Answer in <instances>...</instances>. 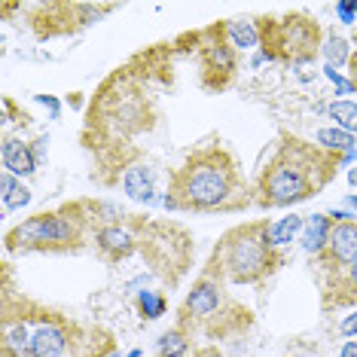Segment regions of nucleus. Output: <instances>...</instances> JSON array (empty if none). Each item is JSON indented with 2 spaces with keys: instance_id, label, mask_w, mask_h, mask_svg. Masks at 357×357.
Segmentation results:
<instances>
[{
  "instance_id": "nucleus-1",
  "label": "nucleus",
  "mask_w": 357,
  "mask_h": 357,
  "mask_svg": "<svg viewBox=\"0 0 357 357\" xmlns=\"http://www.w3.org/2000/svg\"><path fill=\"white\" fill-rule=\"evenodd\" d=\"M165 46L159 43L113 68L89 98L79 141L92 153V181L101 186H119L126 165L144 153L135 141L156 126V86L165 83V70H172V61H165L172 50Z\"/></svg>"
},
{
  "instance_id": "nucleus-2",
  "label": "nucleus",
  "mask_w": 357,
  "mask_h": 357,
  "mask_svg": "<svg viewBox=\"0 0 357 357\" xmlns=\"http://www.w3.org/2000/svg\"><path fill=\"white\" fill-rule=\"evenodd\" d=\"M116 333L46 305L13 284L3 263L0 284V357H116Z\"/></svg>"
},
{
  "instance_id": "nucleus-3",
  "label": "nucleus",
  "mask_w": 357,
  "mask_h": 357,
  "mask_svg": "<svg viewBox=\"0 0 357 357\" xmlns=\"http://www.w3.org/2000/svg\"><path fill=\"white\" fill-rule=\"evenodd\" d=\"M162 208L174 214H241L254 208V183L241 172V159L223 137H208L168 172Z\"/></svg>"
},
{
  "instance_id": "nucleus-4",
  "label": "nucleus",
  "mask_w": 357,
  "mask_h": 357,
  "mask_svg": "<svg viewBox=\"0 0 357 357\" xmlns=\"http://www.w3.org/2000/svg\"><path fill=\"white\" fill-rule=\"evenodd\" d=\"M345 162L296 132H278L254 177V208L278 211L321 196Z\"/></svg>"
},
{
  "instance_id": "nucleus-5",
  "label": "nucleus",
  "mask_w": 357,
  "mask_h": 357,
  "mask_svg": "<svg viewBox=\"0 0 357 357\" xmlns=\"http://www.w3.org/2000/svg\"><path fill=\"white\" fill-rule=\"evenodd\" d=\"M287 266V250H281L272 238L269 217H254L229 226L214 241L208 254L205 272L217 275L229 287H259L275 278Z\"/></svg>"
},
{
  "instance_id": "nucleus-6",
  "label": "nucleus",
  "mask_w": 357,
  "mask_h": 357,
  "mask_svg": "<svg viewBox=\"0 0 357 357\" xmlns=\"http://www.w3.org/2000/svg\"><path fill=\"white\" fill-rule=\"evenodd\" d=\"M92 235H95L92 199H70L55 208L37 211V214L10 226L3 235V250L10 257H28V254L68 257V254H83L86 248H92Z\"/></svg>"
},
{
  "instance_id": "nucleus-7",
  "label": "nucleus",
  "mask_w": 357,
  "mask_h": 357,
  "mask_svg": "<svg viewBox=\"0 0 357 357\" xmlns=\"http://www.w3.org/2000/svg\"><path fill=\"white\" fill-rule=\"evenodd\" d=\"M174 324L192 336L208 339V342H217V339L223 342V339L245 336L254 327V312L232 294L226 281L199 269L181 305H177Z\"/></svg>"
},
{
  "instance_id": "nucleus-8",
  "label": "nucleus",
  "mask_w": 357,
  "mask_h": 357,
  "mask_svg": "<svg viewBox=\"0 0 357 357\" xmlns=\"http://www.w3.org/2000/svg\"><path fill=\"white\" fill-rule=\"evenodd\" d=\"M259 25V55L272 64H312L321 55L324 28L312 13L294 10L284 15H257Z\"/></svg>"
},
{
  "instance_id": "nucleus-9",
  "label": "nucleus",
  "mask_w": 357,
  "mask_h": 357,
  "mask_svg": "<svg viewBox=\"0 0 357 357\" xmlns=\"http://www.w3.org/2000/svg\"><path fill=\"white\" fill-rule=\"evenodd\" d=\"M144 266L162 287L172 294L192 272L196 259V238L183 223L168 220V217H150L141 232V254Z\"/></svg>"
},
{
  "instance_id": "nucleus-10",
  "label": "nucleus",
  "mask_w": 357,
  "mask_h": 357,
  "mask_svg": "<svg viewBox=\"0 0 357 357\" xmlns=\"http://www.w3.org/2000/svg\"><path fill=\"white\" fill-rule=\"evenodd\" d=\"M192 43V52H196L199 61V83L208 95H220L229 92L238 79L241 70V55L235 52V46L229 43L223 31V22H211V25L186 34Z\"/></svg>"
},
{
  "instance_id": "nucleus-11",
  "label": "nucleus",
  "mask_w": 357,
  "mask_h": 357,
  "mask_svg": "<svg viewBox=\"0 0 357 357\" xmlns=\"http://www.w3.org/2000/svg\"><path fill=\"white\" fill-rule=\"evenodd\" d=\"M110 3H79V0H50V3H31L28 6V25L37 34V40H55L70 37L79 31L92 28L101 15L113 13Z\"/></svg>"
},
{
  "instance_id": "nucleus-12",
  "label": "nucleus",
  "mask_w": 357,
  "mask_h": 357,
  "mask_svg": "<svg viewBox=\"0 0 357 357\" xmlns=\"http://www.w3.org/2000/svg\"><path fill=\"white\" fill-rule=\"evenodd\" d=\"M150 214H135V211H119L113 220L95 223L92 250L104 266H119L126 259L141 254V232L147 226Z\"/></svg>"
},
{
  "instance_id": "nucleus-13",
  "label": "nucleus",
  "mask_w": 357,
  "mask_h": 357,
  "mask_svg": "<svg viewBox=\"0 0 357 357\" xmlns=\"http://www.w3.org/2000/svg\"><path fill=\"white\" fill-rule=\"evenodd\" d=\"M318 266V272H336L345 266L357 263V220H333V232L327 241V250L312 259Z\"/></svg>"
},
{
  "instance_id": "nucleus-14",
  "label": "nucleus",
  "mask_w": 357,
  "mask_h": 357,
  "mask_svg": "<svg viewBox=\"0 0 357 357\" xmlns=\"http://www.w3.org/2000/svg\"><path fill=\"white\" fill-rule=\"evenodd\" d=\"M321 275V308L324 312H342V308H357V263L336 272Z\"/></svg>"
},
{
  "instance_id": "nucleus-15",
  "label": "nucleus",
  "mask_w": 357,
  "mask_h": 357,
  "mask_svg": "<svg viewBox=\"0 0 357 357\" xmlns=\"http://www.w3.org/2000/svg\"><path fill=\"white\" fill-rule=\"evenodd\" d=\"M119 190H123L132 202H137V205H153V202H156V192H159V186H156V165H153L144 153H141V156H135L126 165L123 177H119Z\"/></svg>"
},
{
  "instance_id": "nucleus-16",
  "label": "nucleus",
  "mask_w": 357,
  "mask_h": 357,
  "mask_svg": "<svg viewBox=\"0 0 357 357\" xmlns=\"http://www.w3.org/2000/svg\"><path fill=\"white\" fill-rule=\"evenodd\" d=\"M0 165H3V172L22 177V181L34 177L40 168L34 141H25L22 135H3V141H0Z\"/></svg>"
},
{
  "instance_id": "nucleus-17",
  "label": "nucleus",
  "mask_w": 357,
  "mask_h": 357,
  "mask_svg": "<svg viewBox=\"0 0 357 357\" xmlns=\"http://www.w3.org/2000/svg\"><path fill=\"white\" fill-rule=\"evenodd\" d=\"M153 357H220L214 345H202L199 336L172 324L153 345Z\"/></svg>"
},
{
  "instance_id": "nucleus-18",
  "label": "nucleus",
  "mask_w": 357,
  "mask_h": 357,
  "mask_svg": "<svg viewBox=\"0 0 357 357\" xmlns=\"http://www.w3.org/2000/svg\"><path fill=\"white\" fill-rule=\"evenodd\" d=\"M330 232H333V217L330 214H308L305 226H303V235H299V248H303L312 259H318L324 250H327Z\"/></svg>"
},
{
  "instance_id": "nucleus-19",
  "label": "nucleus",
  "mask_w": 357,
  "mask_h": 357,
  "mask_svg": "<svg viewBox=\"0 0 357 357\" xmlns=\"http://www.w3.org/2000/svg\"><path fill=\"white\" fill-rule=\"evenodd\" d=\"M223 31L229 37V43L235 46V52H254L259 50V25L257 15H235V19H223Z\"/></svg>"
},
{
  "instance_id": "nucleus-20",
  "label": "nucleus",
  "mask_w": 357,
  "mask_h": 357,
  "mask_svg": "<svg viewBox=\"0 0 357 357\" xmlns=\"http://www.w3.org/2000/svg\"><path fill=\"white\" fill-rule=\"evenodd\" d=\"M314 144H321L324 150H330V153H336L339 159L345 162H351L357 156V137L351 132H342V128H336V126H330V128H321L318 135H314Z\"/></svg>"
},
{
  "instance_id": "nucleus-21",
  "label": "nucleus",
  "mask_w": 357,
  "mask_h": 357,
  "mask_svg": "<svg viewBox=\"0 0 357 357\" xmlns=\"http://www.w3.org/2000/svg\"><path fill=\"white\" fill-rule=\"evenodd\" d=\"M28 202H31L28 183H22V177H15V174L0 168V205H3V214H10V211H22Z\"/></svg>"
},
{
  "instance_id": "nucleus-22",
  "label": "nucleus",
  "mask_w": 357,
  "mask_h": 357,
  "mask_svg": "<svg viewBox=\"0 0 357 357\" xmlns=\"http://www.w3.org/2000/svg\"><path fill=\"white\" fill-rule=\"evenodd\" d=\"M351 52H354V43L348 37H342L339 31H324L321 55L327 59L330 68H336V64H348L351 61Z\"/></svg>"
},
{
  "instance_id": "nucleus-23",
  "label": "nucleus",
  "mask_w": 357,
  "mask_h": 357,
  "mask_svg": "<svg viewBox=\"0 0 357 357\" xmlns=\"http://www.w3.org/2000/svg\"><path fill=\"white\" fill-rule=\"evenodd\" d=\"M135 308L141 314V321H159L168 312V296L162 290H137Z\"/></svg>"
},
{
  "instance_id": "nucleus-24",
  "label": "nucleus",
  "mask_w": 357,
  "mask_h": 357,
  "mask_svg": "<svg viewBox=\"0 0 357 357\" xmlns=\"http://www.w3.org/2000/svg\"><path fill=\"white\" fill-rule=\"evenodd\" d=\"M303 226H305V217H299V214H287V217H281L278 223L272 220L275 245H278L281 250H290V245L299 241V235H303Z\"/></svg>"
},
{
  "instance_id": "nucleus-25",
  "label": "nucleus",
  "mask_w": 357,
  "mask_h": 357,
  "mask_svg": "<svg viewBox=\"0 0 357 357\" xmlns=\"http://www.w3.org/2000/svg\"><path fill=\"white\" fill-rule=\"evenodd\" d=\"M327 116L336 119V128L357 135V101H348V98L330 101V104H327Z\"/></svg>"
},
{
  "instance_id": "nucleus-26",
  "label": "nucleus",
  "mask_w": 357,
  "mask_h": 357,
  "mask_svg": "<svg viewBox=\"0 0 357 357\" xmlns=\"http://www.w3.org/2000/svg\"><path fill=\"white\" fill-rule=\"evenodd\" d=\"M31 126V113H25L22 107H15V98H3V132H10V126Z\"/></svg>"
},
{
  "instance_id": "nucleus-27",
  "label": "nucleus",
  "mask_w": 357,
  "mask_h": 357,
  "mask_svg": "<svg viewBox=\"0 0 357 357\" xmlns=\"http://www.w3.org/2000/svg\"><path fill=\"white\" fill-rule=\"evenodd\" d=\"M336 15L342 25H354L357 22V0H339L336 3Z\"/></svg>"
},
{
  "instance_id": "nucleus-28",
  "label": "nucleus",
  "mask_w": 357,
  "mask_h": 357,
  "mask_svg": "<svg viewBox=\"0 0 357 357\" xmlns=\"http://www.w3.org/2000/svg\"><path fill=\"white\" fill-rule=\"evenodd\" d=\"M324 77H327L336 89H342L345 95H354V83H351V77H339V74H336V68H330V64L324 68Z\"/></svg>"
},
{
  "instance_id": "nucleus-29",
  "label": "nucleus",
  "mask_w": 357,
  "mask_h": 357,
  "mask_svg": "<svg viewBox=\"0 0 357 357\" xmlns=\"http://www.w3.org/2000/svg\"><path fill=\"white\" fill-rule=\"evenodd\" d=\"M339 336H345V339L357 336V308H351V314L342 318V324H339Z\"/></svg>"
},
{
  "instance_id": "nucleus-30",
  "label": "nucleus",
  "mask_w": 357,
  "mask_h": 357,
  "mask_svg": "<svg viewBox=\"0 0 357 357\" xmlns=\"http://www.w3.org/2000/svg\"><path fill=\"white\" fill-rule=\"evenodd\" d=\"M351 43H354V52H351V61H348V77H351V83H354V95H357V34L351 37Z\"/></svg>"
},
{
  "instance_id": "nucleus-31",
  "label": "nucleus",
  "mask_w": 357,
  "mask_h": 357,
  "mask_svg": "<svg viewBox=\"0 0 357 357\" xmlns=\"http://www.w3.org/2000/svg\"><path fill=\"white\" fill-rule=\"evenodd\" d=\"M37 101L40 104H46L50 107V113H52V119H59V113H61V107H59V101L52 98V95H37Z\"/></svg>"
},
{
  "instance_id": "nucleus-32",
  "label": "nucleus",
  "mask_w": 357,
  "mask_h": 357,
  "mask_svg": "<svg viewBox=\"0 0 357 357\" xmlns=\"http://www.w3.org/2000/svg\"><path fill=\"white\" fill-rule=\"evenodd\" d=\"M339 357H357V339H348V342L339 348Z\"/></svg>"
},
{
  "instance_id": "nucleus-33",
  "label": "nucleus",
  "mask_w": 357,
  "mask_h": 357,
  "mask_svg": "<svg viewBox=\"0 0 357 357\" xmlns=\"http://www.w3.org/2000/svg\"><path fill=\"white\" fill-rule=\"evenodd\" d=\"M345 205L351 208V211H354V217H357V192H348V196H345Z\"/></svg>"
},
{
  "instance_id": "nucleus-34",
  "label": "nucleus",
  "mask_w": 357,
  "mask_h": 357,
  "mask_svg": "<svg viewBox=\"0 0 357 357\" xmlns=\"http://www.w3.org/2000/svg\"><path fill=\"white\" fill-rule=\"evenodd\" d=\"M348 186H354V190H357V165L348 172Z\"/></svg>"
},
{
  "instance_id": "nucleus-35",
  "label": "nucleus",
  "mask_w": 357,
  "mask_h": 357,
  "mask_svg": "<svg viewBox=\"0 0 357 357\" xmlns=\"http://www.w3.org/2000/svg\"><path fill=\"white\" fill-rule=\"evenodd\" d=\"M141 354H144V351H141V348H132V351H128L126 357H141Z\"/></svg>"
}]
</instances>
